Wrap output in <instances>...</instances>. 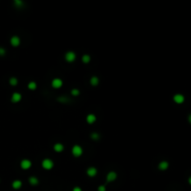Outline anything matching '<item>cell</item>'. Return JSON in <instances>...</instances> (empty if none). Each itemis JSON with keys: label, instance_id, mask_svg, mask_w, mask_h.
Returning <instances> with one entry per match:
<instances>
[{"label": "cell", "instance_id": "obj_25", "mask_svg": "<svg viewBox=\"0 0 191 191\" xmlns=\"http://www.w3.org/2000/svg\"><path fill=\"white\" fill-rule=\"evenodd\" d=\"M73 191H82V189L80 187H78V186H76V187L73 188Z\"/></svg>", "mask_w": 191, "mask_h": 191}, {"label": "cell", "instance_id": "obj_27", "mask_svg": "<svg viewBox=\"0 0 191 191\" xmlns=\"http://www.w3.org/2000/svg\"><path fill=\"white\" fill-rule=\"evenodd\" d=\"M188 183H189V185H191V176L188 178Z\"/></svg>", "mask_w": 191, "mask_h": 191}, {"label": "cell", "instance_id": "obj_18", "mask_svg": "<svg viewBox=\"0 0 191 191\" xmlns=\"http://www.w3.org/2000/svg\"><path fill=\"white\" fill-rule=\"evenodd\" d=\"M82 61H83V63H90V56H89V55L85 54V55H83V57H82Z\"/></svg>", "mask_w": 191, "mask_h": 191}, {"label": "cell", "instance_id": "obj_12", "mask_svg": "<svg viewBox=\"0 0 191 191\" xmlns=\"http://www.w3.org/2000/svg\"><path fill=\"white\" fill-rule=\"evenodd\" d=\"M169 167V163L167 161H161L160 163L158 164V169L161 170V171H165V170L168 169Z\"/></svg>", "mask_w": 191, "mask_h": 191}, {"label": "cell", "instance_id": "obj_11", "mask_svg": "<svg viewBox=\"0 0 191 191\" xmlns=\"http://www.w3.org/2000/svg\"><path fill=\"white\" fill-rule=\"evenodd\" d=\"M86 120H87V122L89 123V124H92V123H94L96 121V117L93 114H90L87 116Z\"/></svg>", "mask_w": 191, "mask_h": 191}, {"label": "cell", "instance_id": "obj_26", "mask_svg": "<svg viewBox=\"0 0 191 191\" xmlns=\"http://www.w3.org/2000/svg\"><path fill=\"white\" fill-rule=\"evenodd\" d=\"M188 121L191 123V115H189V117H188Z\"/></svg>", "mask_w": 191, "mask_h": 191}, {"label": "cell", "instance_id": "obj_15", "mask_svg": "<svg viewBox=\"0 0 191 191\" xmlns=\"http://www.w3.org/2000/svg\"><path fill=\"white\" fill-rule=\"evenodd\" d=\"M29 183L32 185V186H36L38 184V179L35 176H32V177L29 178Z\"/></svg>", "mask_w": 191, "mask_h": 191}, {"label": "cell", "instance_id": "obj_16", "mask_svg": "<svg viewBox=\"0 0 191 191\" xmlns=\"http://www.w3.org/2000/svg\"><path fill=\"white\" fill-rule=\"evenodd\" d=\"M98 83H99V78L97 76H92L90 78V84L92 85V86H97Z\"/></svg>", "mask_w": 191, "mask_h": 191}, {"label": "cell", "instance_id": "obj_3", "mask_svg": "<svg viewBox=\"0 0 191 191\" xmlns=\"http://www.w3.org/2000/svg\"><path fill=\"white\" fill-rule=\"evenodd\" d=\"M76 53H75L74 51H68L66 52L65 54V60L68 62V63H72V62H74L75 60H76Z\"/></svg>", "mask_w": 191, "mask_h": 191}, {"label": "cell", "instance_id": "obj_20", "mask_svg": "<svg viewBox=\"0 0 191 191\" xmlns=\"http://www.w3.org/2000/svg\"><path fill=\"white\" fill-rule=\"evenodd\" d=\"M72 93V95H74V96H77L79 94V90H76V89H73L71 91Z\"/></svg>", "mask_w": 191, "mask_h": 191}, {"label": "cell", "instance_id": "obj_6", "mask_svg": "<svg viewBox=\"0 0 191 191\" xmlns=\"http://www.w3.org/2000/svg\"><path fill=\"white\" fill-rule=\"evenodd\" d=\"M32 166V162L29 159H23L21 161V167L23 170H28L30 167Z\"/></svg>", "mask_w": 191, "mask_h": 191}, {"label": "cell", "instance_id": "obj_24", "mask_svg": "<svg viewBox=\"0 0 191 191\" xmlns=\"http://www.w3.org/2000/svg\"><path fill=\"white\" fill-rule=\"evenodd\" d=\"M15 4H16L17 6H20V7H21V6L22 5V2L20 1V0H16V1H15Z\"/></svg>", "mask_w": 191, "mask_h": 191}, {"label": "cell", "instance_id": "obj_9", "mask_svg": "<svg viewBox=\"0 0 191 191\" xmlns=\"http://www.w3.org/2000/svg\"><path fill=\"white\" fill-rule=\"evenodd\" d=\"M20 43H21V40H20V38L18 36H14L10 38V44L13 47H18L20 45Z\"/></svg>", "mask_w": 191, "mask_h": 191}, {"label": "cell", "instance_id": "obj_21", "mask_svg": "<svg viewBox=\"0 0 191 191\" xmlns=\"http://www.w3.org/2000/svg\"><path fill=\"white\" fill-rule=\"evenodd\" d=\"M91 138L93 140H97L99 138V134L98 133H92L91 134Z\"/></svg>", "mask_w": 191, "mask_h": 191}, {"label": "cell", "instance_id": "obj_4", "mask_svg": "<svg viewBox=\"0 0 191 191\" xmlns=\"http://www.w3.org/2000/svg\"><path fill=\"white\" fill-rule=\"evenodd\" d=\"M173 101L176 103V104H183L185 102V97H184L183 94H180V93H177L173 96Z\"/></svg>", "mask_w": 191, "mask_h": 191}, {"label": "cell", "instance_id": "obj_8", "mask_svg": "<svg viewBox=\"0 0 191 191\" xmlns=\"http://www.w3.org/2000/svg\"><path fill=\"white\" fill-rule=\"evenodd\" d=\"M117 173L115 172H108V174H107L106 176V180L107 182H113V181H115L116 179H117Z\"/></svg>", "mask_w": 191, "mask_h": 191}, {"label": "cell", "instance_id": "obj_2", "mask_svg": "<svg viewBox=\"0 0 191 191\" xmlns=\"http://www.w3.org/2000/svg\"><path fill=\"white\" fill-rule=\"evenodd\" d=\"M53 161L51 160V159H49V158H46V159H44L43 161H42V167H43L45 170H50L52 169V167H53Z\"/></svg>", "mask_w": 191, "mask_h": 191}, {"label": "cell", "instance_id": "obj_7", "mask_svg": "<svg viewBox=\"0 0 191 191\" xmlns=\"http://www.w3.org/2000/svg\"><path fill=\"white\" fill-rule=\"evenodd\" d=\"M22 100V95L18 92H14L11 96V102L12 103H19Z\"/></svg>", "mask_w": 191, "mask_h": 191}, {"label": "cell", "instance_id": "obj_19", "mask_svg": "<svg viewBox=\"0 0 191 191\" xmlns=\"http://www.w3.org/2000/svg\"><path fill=\"white\" fill-rule=\"evenodd\" d=\"M9 84H10L11 86H16V85L18 84V80H17V78H15V77H11V78L9 79Z\"/></svg>", "mask_w": 191, "mask_h": 191}, {"label": "cell", "instance_id": "obj_1", "mask_svg": "<svg viewBox=\"0 0 191 191\" xmlns=\"http://www.w3.org/2000/svg\"><path fill=\"white\" fill-rule=\"evenodd\" d=\"M72 153H73V155H74L76 158H78V157H80V156L82 155L83 149H82V147L80 146V145H76L73 146V148H72Z\"/></svg>", "mask_w": 191, "mask_h": 191}, {"label": "cell", "instance_id": "obj_5", "mask_svg": "<svg viewBox=\"0 0 191 191\" xmlns=\"http://www.w3.org/2000/svg\"><path fill=\"white\" fill-rule=\"evenodd\" d=\"M51 86L54 89H60L63 86V81L60 78H54L51 82Z\"/></svg>", "mask_w": 191, "mask_h": 191}, {"label": "cell", "instance_id": "obj_10", "mask_svg": "<svg viewBox=\"0 0 191 191\" xmlns=\"http://www.w3.org/2000/svg\"><path fill=\"white\" fill-rule=\"evenodd\" d=\"M87 174L89 175V176H90V177L95 176V175L97 174V169L94 168V167H90V168H89V169L87 170Z\"/></svg>", "mask_w": 191, "mask_h": 191}, {"label": "cell", "instance_id": "obj_13", "mask_svg": "<svg viewBox=\"0 0 191 191\" xmlns=\"http://www.w3.org/2000/svg\"><path fill=\"white\" fill-rule=\"evenodd\" d=\"M22 186V181H20V180H15L12 182V187H13L14 189H19L21 188Z\"/></svg>", "mask_w": 191, "mask_h": 191}, {"label": "cell", "instance_id": "obj_23", "mask_svg": "<svg viewBox=\"0 0 191 191\" xmlns=\"http://www.w3.org/2000/svg\"><path fill=\"white\" fill-rule=\"evenodd\" d=\"M106 189H105V186H100L98 187V191H105Z\"/></svg>", "mask_w": 191, "mask_h": 191}, {"label": "cell", "instance_id": "obj_22", "mask_svg": "<svg viewBox=\"0 0 191 191\" xmlns=\"http://www.w3.org/2000/svg\"><path fill=\"white\" fill-rule=\"evenodd\" d=\"M6 54V50L3 48H0V56H3V55Z\"/></svg>", "mask_w": 191, "mask_h": 191}, {"label": "cell", "instance_id": "obj_14", "mask_svg": "<svg viewBox=\"0 0 191 191\" xmlns=\"http://www.w3.org/2000/svg\"><path fill=\"white\" fill-rule=\"evenodd\" d=\"M54 151H56V152H62V151L64 149V147H63V144H60V143H57V144H55L54 145Z\"/></svg>", "mask_w": 191, "mask_h": 191}, {"label": "cell", "instance_id": "obj_17", "mask_svg": "<svg viewBox=\"0 0 191 191\" xmlns=\"http://www.w3.org/2000/svg\"><path fill=\"white\" fill-rule=\"evenodd\" d=\"M28 88H29V90H35L36 89V83L34 81H31L29 84H28Z\"/></svg>", "mask_w": 191, "mask_h": 191}]
</instances>
